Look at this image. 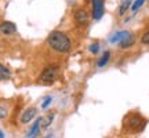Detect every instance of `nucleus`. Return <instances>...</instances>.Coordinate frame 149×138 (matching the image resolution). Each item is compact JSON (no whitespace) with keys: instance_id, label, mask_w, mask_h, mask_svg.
<instances>
[{"instance_id":"nucleus-15","label":"nucleus","mask_w":149,"mask_h":138,"mask_svg":"<svg viewBox=\"0 0 149 138\" xmlns=\"http://www.w3.org/2000/svg\"><path fill=\"white\" fill-rule=\"evenodd\" d=\"M51 102H53V97L47 95L44 100H43V104H42V109H47L48 106L51 105Z\"/></svg>"},{"instance_id":"nucleus-17","label":"nucleus","mask_w":149,"mask_h":138,"mask_svg":"<svg viewBox=\"0 0 149 138\" xmlns=\"http://www.w3.org/2000/svg\"><path fill=\"white\" fill-rule=\"evenodd\" d=\"M144 1H145V0H135V1H134V4L131 6V10H133V11H137L139 7H141V6L144 4Z\"/></svg>"},{"instance_id":"nucleus-10","label":"nucleus","mask_w":149,"mask_h":138,"mask_svg":"<svg viewBox=\"0 0 149 138\" xmlns=\"http://www.w3.org/2000/svg\"><path fill=\"white\" fill-rule=\"evenodd\" d=\"M134 43H135V37H134V35L131 32L128 33L127 36L123 39L122 42L119 43V47L123 48V50H126V48H130L134 46Z\"/></svg>"},{"instance_id":"nucleus-9","label":"nucleus","mask_w":149,"mask_h":138,"mask_svg":"<svg viewBox=\"0 0 149 138\" xmlns=\"http://www.w3.org/2000/svg\"><path fill=\"white\" fill-rule=\"evenodd\" d=\"M40 133H42V128H40V120L39 119H36L35 120V123H33L32 126H31V130L28 131V138H37L39 135H40Z\"/></svg>"},{"instance_id":"nucleus-8","label":"nucleus","mask_w":149,"mask_h":138,"mask_svg":"<svg viewBox=\"0 0 149 138\" xmlns=\"http://www.w3.org/2000/svg\"><path fill=\"white\" fill-rule=\"evenodd\" d=\"M37 113V109L36 108H28V109H25V112L22 113L21 116V123L22 124H28V123H31V120H32L33 117L36 116Z\"/></svg>"},{"instance_id":"nucleus-21","label":"nucleus","mask_w":149,"mask_h":138,"mask_svg":"<svg viewBox=\"0 0 149 138\" xmlns=\"http://www.w3.org/2000/svg\"><path fill=\"white\" fill-rule=\"evenodd\" d=\"M0 138H4V134H3V131L0 130Z\"/></svg>"},{"instance_id":"nucleus-1","label":"nucleus","mask_w":149,"mask_h":138,"mask_svg":"<svg viewBox=\"0 0 149 138\" xmlns=\"http://www.w3.org/2000/svg\"><path fill=\"white\" fill-rule=\"evenodd\" d=\"M47 44L48 47H51L54 51H57L59 54H66L70 51L72 48V42L68 37V35H65L61 31H54L48 35L47 37Z\"/></svg>"},{"instance_id":"nucleus-4","label":"nucleus","mask_w":149,"mask_h":138,"mask_svg":"<svg viewBox=\"0 0 149 138\" xmlns=\"http://www.w3.org/2000/svg\"><path fill=\"white\" fill-rule=\"evenodd\" d=\"M93 1V18L101 20L104 15V0H91Z\"/></svg>"},{"instance_id":"nucleus-14","label":"nucleus","mask_w":149,"mask_h":138,"mask_svg":"<svg viewBox=\"0 0 149 138\" xmlns=\"http://www.w3.org/2000/svg\"><path fill=\"white\" fill-rule=\"evenodd\" d=\"M130 3H131V1H128V0H124V1H123V4L120 6V8H119V15H123V14L127 11V8L130 7Z\"/></svg>"},{"instance_id":"nucleus-18","label":"nucleus","mask_w":149,"mask_h":138,"mask_svg":"<svg viewBox=\"0 0 149 138\" xmlns=\"http://www.w3.org/2000/svg\"><path fill=\"white\" fill-rule=\"evenodd\" d=\"M141 43L145 44V46H149V31H146V32L142 35V37H141Z\"/></svg>"},{"instance_id":"nucleus-20","label":"nucleus","mask_w":149,"mask_h":138,"mask_svg":"<svg viewBox=\"0 0 149 138\" xmlns=\"http://www.w3.org/2000/svg\"><path fill=\"white\" fill-rule=\"evenodd\" d=\"M43 138H53V134H47L46 137H43Z\"/></svg>"},{"instance_id":"nucleus-22","label":"nucleus","mask_w":149,"mask_h":138,"mask_svg":"<svg viewBox=\"0 0 149 138\" xmlns=\"http://www.w3.org/2000/svg\"><path fill=\"white\" fill-rule=\"evenodd\" d=\"M128 1H131V0H128Z\"/></svg>"},{"instance_id":"nucleus-7","label":"nucleus","mask_w":149,"mask_h":138,"mask_svg":"<svg viewBox=\"0 0 149 138\" xmlns=\"http://www.w3.org/2000/svg\"><path fill=\"white\" fill-rule=\"evenodd\" d=\"M0 32L3 35H13V33L17 32V26L14 22H10V21H3L0 24Z\"/></svg>"},{"instance_id":"nucleus-2","label":"nucleus","mask_w":149,"mask_h":138,"mask_svg":"<svg viewBox=\"0 0 149 138\" xmlns=\"http://www.w3.org/2000/svg\"><path fill=\"white\" fill-rule=\"evenodd\" d=\"M123 124H124V128L130 133H139L145 128L146 120L139 113H130V115L124 117Z\"/></svg>"},{"instance_id":"nucleus-6","label":"nucleus","mask_w":149,"mask_h":138,"mask_svg":"<svg viewBox=\"0 0 149 138\" xmlns=\"http://www.w3.org/2000/svg\"><path fill=\"white\" fill-rule=\"evenodd\" d=\"M74 20L79 25H87L88 24V13L84 8H79L74 11Z\"/></svg>"},{"instance_id":"nucleus-12","label":"nucleus","mask_w":149,"mask_h":138,"mask_svg":"<svg viewBox=\"0 0 149 138\" xmlns=\"http://www.w3.org/2000/svg\"><path fill=\"white\" fill-rule=\"evenodd\" d=\"M109 59H111V51L107 50V51L102 53L101 58H98V61H97V68H104L109 62Z\"/></svg>"},{"instance_id":"nucleus-19","label":"nucleus","mask_w":149,"mask_h":138,"mask_svg":"<svg viewBox=\"0 0 149 138\" xmlns=\"http://www.w3.org/2000/svg\"><path fill=\"white\" fill-rule=\"evenodd\" d=\"M8 113H7V109H6L4 106H0V119H4Z\"/></svg>"},{"instance_id":"nucleus-11","label":"nucleus","mask_w":149,"mask_h":138,"mask_svg":"<svg viewBox=\"0 0 149 138\" xmlns=\"http://www.w3.org/2000/svg\"><path fill=\"white\" fill-rule=\"evenodd\" d=\"M128 31H120V32H116V33H113L111 37H109V42L113 43V44H119V43L122 42L124 37L128 35Z\"/></svg>"},{"instance_id":"nucleus-3","label":"nucleus","mask_w":149,"mask_h":138,"mask_svg":"<svg viewBox=\"0 0 149 138\" xmlns=\"http://www.w3.org/2000/svg\"><path fill=\"white\" fill-rule=\"evenodd\" d=\"M58 77V66L57 65H50L43 69V72L39 76V82L42 84H53Z\"/></svg>"},{"instance_id":"nucleus-5","label":"nucleus","mask_w":149,"mask_h":138,"mask_svg":"<svg viewBox=\"0 0 149 138\" xmlns=\"http://www.w3.org/2000/svg\"><path fill=\"white\" fill-rule=\"evenodd\" d=\"M54 117H55V112H48V113H46L44 116L39 117V120H40V128H42V131H44V130H47L51 124H53V120Z\"/></svg>"},{"instance_id":"nucleus-13","label":"nucleus","mask_w":149,"mask_h":138,"mask_svg":"<svg viewBox=\"0 0 149 138\" xmlns=\"http://www.w3.org/2000/svg\"><path fill=\"white\" fill-rule=\"evenodd\" d=\"M11 77V72L8 68L0 64V80H8Z\"/></svg>"},{"instance_id":"nucleus-16","label":"nucleus","mask_w":149,"mask_h":138,"mask_svg":"<svg viewBox=\"0 0 149 138\" xmlns=\"http://www.w3.org/2000/svg\"><path fill=\"white\" fill-rule=\"evenodd\" d=\"M88 51H90L91 54H98L100 53V44H98V43H93V44H90Z\"/></svg>"}]
</instances>
